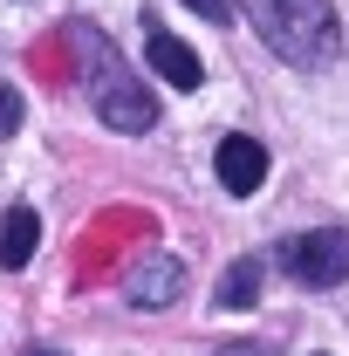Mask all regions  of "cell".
<instances>
[{"label":"cell","mask_w":349,"mask_h":356,"mask_svg":"<svg viewBox=\"0 0 349 356\" xmlns=\"http://www.w3.org/2000/svg\"><path fill=\"white\" fill-rule=\"evenodd\" d=\"M247 14H254L261 42L295 69H315L336 55V7L329 0H247Z\"/></svg>","instance_id":"1"},{"label":"cell","mask_w":349,"mask_h":356,"mask_svg":"<svg viewBox=\"0 0 349 356\" xmlns=\"http://www.w3.org/2000/svg\"><path fill=\"white\" fill-rule=\"evenodd\" d=\"M76 48H83V62H89V96H96L103 124H117V131H151V124H158V103H151V89L124 69V55L103 42L96 28H76Z\"/></svg>","instance_id":"2"},{"label":"cell","mask_w":349,"mask_h":356,"mask_svg":"<svg viewBox=\"0 0 349 356\" xmlns=\"http://www.w3.org/2000/svg\"><path fill=\"white\" fill-rule=\"evenodd\" d=\"M281 267H288L302 288H336V281H349V233H336V226L302 233V240H288Z\"/></svg>","instance_id":"3"},{"label":"cell","mask_w":349,"mask_h":356,"mask_svg":"<svg viewBox=\"0 0 349 356\" xmlns=\"http://www.w3.org/2000/svg\"><path fill=\"white\" fill-rule=\"evenodd\" d=\"M144 62H151V69H158V76H165L172 89H199V83H206L199 55L178 42L172 28H151V21H144Z\"/></svg>","instance_id":"4"},{"label":"cell","mask_w":349,"mask_h":356,"mask_svg":"<svg viewBox=\"0 0 349 356\" xmlns=\"http://www.w3.org/2000/svg\"><path fill=\"white\" fill-rule=\"evenodd\" d=\"M213 172H219L226 192H261V178H267V144H261V137H219Z\"/></svg>","instance_id":"5"},{"label":"cell","mask_w":349,"mask_h":356,"mask_svg":"<svg viewBox=\"0 0 349 356\" xmlns=\"http://www.w3.org/2000/svg\"><path fill=\"white\" fill-rule=\"evenodd\" d=\"M178 288H185V274H178L165 254H151V261L131 274V302L137 309H165V302H178Z\"/></svg>","instance_id":"6"},{"label":"cell","mask_w":349,"mask_h":356,"mask_svg":"<svg viewBox=\"0 0 349 356\" xmlns=\"http://www.w3.org/2000/svg\"><path fill=\"white\" fill-rule=\"evenodd\" d=\"M35 247H42V220H35V206H14V213L0 220V267H28V261H35Z\"/></svg>","instance_id":"7"},{"label":"cell","mask_w":349,"mask_h":356,"mask_svg":"<svg viewBox=\"0 0 349 356\" xmlns=\"http://www.w3.org/2000/svg\"><path fill=\"white\" fill-rule=\"evenodd\" d=\"M254 295H261V261L247 254L219 274V309H254Z\"/></svg>","instance_id":"8"},{"label":"cell","mask_w":349,"mask_h":356,"mask_svg":"<svg viewBox=\"0 0 349 356\" xmlns=\"http://www.w3.org/2000/svg\"><path fill=\"white\" fill-rule=\"evenodd\" d=\"M14 131H21V96L0 89V137H14Z\"/></svg>","instance_id":"9"},{"label":"cell","mask_w":349,"mask_h":356,"mask_svg":"<svg viewBox=\"0 0 349 356\" xmlns=\"http://www.w3.org/2000/svg\"><path fill=\"white\" fill-rule=\"evenodd\" d=\"M192 14H206V21H233V0H185Z\"/></svg>","instance_id":"10"},{"label":"cell","mask_w":349,"mask_h":356,"mask_svg":"<svg viewBox=\"0 0 349 356\" xmlns=\"http://www.w3.org/2000/svg\"><path fill=\"white\" fill-rule=\"evenodd\" d=\"M219 356H267V350H254V343H226Z\"/></svg>","instance_id":"11"},{"label":"cell","mask_w":349,"mask_h":356,"mask_svg":"<svg viewBox=\"0 0 349 356\" xmlns=\"http://www.w3.org/2000/svg\"><path fill=\"white\" fill-rule=\"evenodd\" d=\"M35 356H55V350H35Z\"/></svg>","instance_id":"12"}]
</instances>
